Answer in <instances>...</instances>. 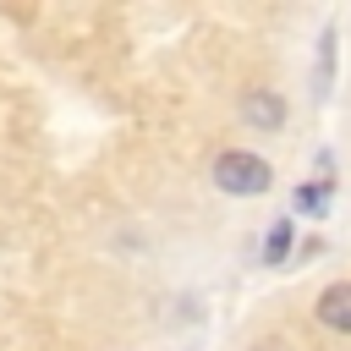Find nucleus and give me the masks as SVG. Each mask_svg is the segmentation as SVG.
Masks as SVG:
<instances>
[{
    "mask_svg": "<svg viewBox=\"0 0 351 351\" xmlns=\"http://www.w3.org/2000/svg\"><path fill=\"white\" fill-rule=\"evenodd\" d=\"M329 197H335V181H318V176H313V181H302V186L291 192V208L318 219V214H329Z\"/></svg>",
    "mask_w": 351,
    "mask_h": 351,
    "instance_id": "nucleus-6",
    "label": "nucleus"
},
{
    "mask_svg": "<svg viewBox=\"0 0 351 351\" xmlns=\"http://www.w3.org/2000/svg\"><path fill=\"white\" fill-rule=\"evenodd\" d=\"M236 110H241L247 132H285V121H291V104H285L280 88H247Z\"/></svg>",
    "mask_w": 351,
    "mask_h": 351,
    "instance_id": "nucleus-2",
    "label": "nucleus"
},
{
    "mask_svg": "<svg viewBox=\"0 0 351 351\" xmlns=\"http://www.w3.org/2000/svg\"><path fill=\"white\" fill-rule=\"evenodd\" d=\"M208 176H214V186L225 197H263L274 186V165L263 154H252V148H219Z\"/></svg>",
    "mask_w": 351,
    "mask_h": 351,
    "instance_id": "nucleus-1",
    "label": "nucleus"
},
{
    "mask_svg": "<svg viewBox=\"0 0 351 351\" xmlns=\"http://www.w3.org/2000/svg\"><path fill=\"white\" fill-rule=\"evenodd\" d=\"M252 351H280V346H252Z\"/></svg>",
    "mask_w": 351,
    "mask_h": 351,
    "instance_id": "nucleus-7",
    "label": "nucleus"
},
{
    "mask_svg": "<svg viewBox=\"0 0 351 351\" xmlns=\"http://www.w3.org/2000/svg\"><path fill=\"white\" fill-rule=\"evenodd\" d=\"M291 252H296V219L280 214V219L269 225V236H263V263H269V269H285Z\"/></svg>",
    "mask_w": 351,
    "mask_h": 351,
    "instance_id": "nucleus-5",
    "label": "nucleus"
},
{
    "mask_svg": "<svg viewBox=\"0 0 351 351\" xmlns=\"http://www.w3.org/2000/svg\"><path fill=\"white\" fill-rule=\"evenodd\" d=\"M313 318H318L329 335H351V280H329V285L313 296Z\"/></svg>",
    "mask_w": 351,
    "mask_h": 351,
    "instance_id": "nucleus-3",
    "label": "nucleus"
},
{
    "mask_svg": "<svg viewBox=\"0 0 351 351\" xmlns=\"http://www.w3.org/2000/svg\"><path fill=\"white\" fill-rule=\"evenodd\" d=\"M335 66H340V33H335V22L318 33V55H313V99L324 104L329 99V88H335Z\"/></svg>",
    "mask_w": 351,
    "mask_h": 351,
    "instance_id": "nucleus-4",
    "label": "nucleus"
}]
</instances>
